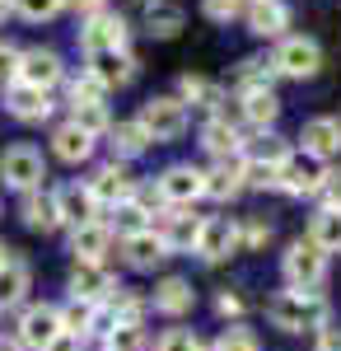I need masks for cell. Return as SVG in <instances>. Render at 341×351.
I'll return each instance as SVG.
<instances>
[{
    "instance_id": "obj_26",
    "label": "cell",
    "mask_w": 341,
    "mask_h": 351,
    "mask_svg": "<svg viewBox=\"0 0 341 351\" xmlns=\"http://www.w3.org/2000/svg\"><path fill=\"white\" fill-rule=\"evenodd\" d=\"M19 216H24V225L28 230H56L61 220H56V197L47 188H33V192H24V202H19Z\"/></svg>"
},
{
    "instance_id": "obj_8",
    "label": "cell",
    "mask_w": 341,
    "mask_h": 351,
    "mask_svg": "<svg viewBox=\"0 0 341 351\" xmlns=\"http://www.w3.org/2000/svg\"><path fill=\"white\" fill-rule=\"evenodd\" d=\"M127 19L122 14H94V19H84V28H79V47H84V56L94 52H127Z\"/></svg>"
},
{
    "instance_id": "obj_11",
    "label": "cell",
    "mask_w": 341,
    "mask_h": 351,
    "mask_svg": "<svg viewBox=\"0 0 341 351\" xmlns=\"http://www.w3.org/2000/svg\"><path fill=\"white\" fill-rule=\"evenodd\" d=\"M56 332H61V314H56V304H28L24 314H19V347L24 351H47Z\"/></svg>"
},
{
    "instance_id": "obj_50",
    "label": "cell",
    "mask_w": 341,
    "mask_h": 351,
    "mask_svg": "<svg viewBox=\"0 0 341 351\" xmlns=\"http://www.w3.org/2000/svg\"><path fill=\"white\" fill-rule=\"evenodd\" d=\"M47 351H84V337H79V332H66V328H61L52 342H47Z\"/></svg>"
},
{
    "instance_id": "obj_32",
    "label": "cell",
    "mask_w": 341,
    "mask_h": 351,
    "mask_svg": "<svg viewBox=\"0 0 341 351\" xmlns=\"http://www.w3.org/2000/svg\"><path fill=\"white\" fill-rule=\"evenodd\" d=\"M309 243H318L323 253H341V211H318L309 225Z\"/></svg>"
},
{
    "instance_id": "obj_7",
    "label": "cell",
    "mask_w": 341,
    "mask_h": 351,
    "mask_svg": "<svg viewBox=\"0 0 341 351\" xmlns=\"http://www.w3.org/2000/svg\"><path fill=\"white\" fill-rule=\"evenodd\" d=\"M271 66H276V75H290V80H314L323 66V47L314 38H286L271 56Z\"/></svg>"
},
{
    "instance_id": "obj_46",
    "label": "cell",
    "mask_w": 341,
    "mask_h": 351,
    "mask_svg": "<svg viewBox=\"0 0 341 351\" xmlns=\"http://www.w3.org/2000/svg\"><path fill=\"white\" fill-rule=\"evenodd\" d=\"M243 309H248V304H243L238 291H220V295H215V314H220V319H229V324L243 319Z\"/></svg>"
},
{
    "instance_id": "obj_3",
    "label": "cell",
    "mask_w": 341,
    "mask_h": 351,
    "mask_svg": "<svg viewBox=\"0 0 341 351\" xmlns=\"http://www.w3.org/2000/svg\"><path fill=\"white\" fill-rule=\"evenodd\" d=\"M323 178H327V164L318 155H309V150H290L281 160V169H276V188L290 192V197H318Z\"/></svg>"
},
{
    "instance_id": "obj_18",
    "label": "cell",
    "mask_w": 341,
    "mask_h": 351,
    "mask_svg": "<svg viewBox=\"0 0 341 351\" xmlns=\"http://www.w3.org/2000/svg\"><path fill=\"white\" fill-rule=\"evenodd\" d=\"M108 248H112V230L103 220H89V225H75L71 230V253L75 263H103Z\"/></svg>"
},
{
    "instance_id": "obj_43",
    "label": "cell",
    "mask_w": 341,
    "mask_h": 351,
    "mask_svg": "<svg viewBox=\"0 0 341 351\" xmlns=\"http://www.w3.org/2000/svg\"><path fill=\"white\" fill-rule=\"evenodd\" d=\"M238 239L248 243V248H266V243H271V220L248 216V225H238Z\"/></svg>"
},
{
    "instance_id": "obj_14",
    "label": "cell",
    "mask_w": 341,
    "mask_h": 351,
    "mask_svg": "<svg viewBox=\"0 0 341 351\" xmlns=\"http://www.w3.org/2000/svg\"><path fill=\"white\" fill-rule=\"evenodd\" d=\"M155 188H159V197H164V206H192V202L201 197V169H192V164H168L155 178Z\"/></svg>"
},
{
    "instance_id": "obj_42",
    "label": "cell",
    "mask_w": 341,
    "mask_h": 351,
    "mask_svg": "<svg viewBox=\"0 0 341 351\" xmlns=\"http://www.w3.org/2000/svg\"><path fill=\"white\" fill-rule=\"evenodd\" d=\"M103 99H108V89H103L99 80H94L89 71L71 80V104H103Z\"/></svg>"
},
{
    "instance_id": "obj_25",
    "label": "cell",
    "mask_w": 341,
    "mask_h": 351,
    "mask_svg": "<svg viewBox=\"0 0 341 351\" xmlns=\"http://www.w3.org/2000/svg\"><path fill=\"white\" fill-rule=\"evenodd\" d=\"M52 155H56V160H66V164L94 160V136H84L75 122H61V127L52 132Z\"/></svg>"
},
{
    "instance_id": "obj_1",
    "label": "cell",
    "mask_w": 341,
    "mask_h": 351,
    "mask_svg": "<svg viewBox=\"0 0 341 351\" xmlns=\"http://www.w3.org/2000/svg\"><path fill=\"white\" fill-rule=\"evenodd\" d=\"M266 319H271V328H281V332H314V328L327 324V300L309 295V291H281V295L266 300Z\"/></svg>"
},
{
    "instance_id": "obj_2",
    "label": "cell",
    "mask_w": 341,
    "mask_h": 351,
    "mask_svg": "<svg viewBox=\"0 0 341 351\" xmlns=\"http://www.w3.org/2000/svg\"><path fill=\"white\" fill-rule=\"evenodd\" d=\"M281 276H286L290 291H309L314 295L318 286L327 281V253L309 239H294L286 248V258H281Z\"/></svg>"
},
{
    "instance_id": "obj_33",
    "label": "cell",
    "mask_w": 341,
    "mask_h": 351,
    "mask_svg": "<svg viewBox=\"0 0 341 351\" xmlns=\"http://www.w3.org/2000/svg\"><path fill=\"white\" fill-rule=\"evenodd\" d=\"M145 28H150L155 38H173V33L183 28V10L168 5V0H155V5H145Z\"/></svg>"
},
{
    "instance_id": "obj_29",
    "label": "cell",
    "mask_w": 341,
    "mask_h": 351,
    "mask_svg": "<svg viewBox=\"0 0 341 351\" xmlns=\"http://www.w3.org/2000/svg\"><path fill=\"white\" fill-rule=\"evenodd\" d=\"M28 281H33L28 263L10 258V263L0 267V309H14V304H24V295H28Z\"/></svg>"
},
{
    "instance_id": "obj_36",
    "label": "cell",
    "mask_w": 341,
    "mask_h": 351,
    "mask_svg": "<svg viewBox=\"0 0 341 351\" xmlns=\"http://www.w3.org/2000/svg\"><path fill=\"white\" fill-rule=\"evenodd\" d=\"M286 155H290V145L281 141V136H271V132H257V136H253V145L238 150V160H266V164H281Z\"/></svg>"
},
{
    "instance_id": "obj_16",
    "label": "cell",
    "mask_w": 341,
    "mask_h": 351,
    "mask_svg": "<svg viewBox=\"0 0 341 351\" xmlns=\"http://www.w3.org/2000/svg\"><path fill=\"white\" fill-rule=\"evenodd\" d=\"M56 220L61 225H89V220H99V206H94V197H89V188L84 183H66V188H56Z\"/></svg>"
},
{
    "instance_id": "obj_48",
    "label": "cell",
    "mask_w": 341,
    "mask_h": 351,
    "mask_svg": "<svg viewBox=\"0 0 341 351\" xmlns=\"http://www.w3.org/2000/svg\"><path fill=\"white\" fill-rule=\"evenodd\" d=\"M318 197H323V211H341V173H332V169H327V178H323Z\"/></svg>"
},
{
    "instance_id": "obj_45",
    "label": "cell",
    "mask_w": 341,
    "mask_h": 351,
    "mask_svg": "<svg viewBox=\"0 0 341 351\" xmlns=\"http://www.w3.org/2000/svg\"><path fill=\"white\" fill-rule=\"evenodd\" d=\"M201 10H206V19H215V24H229V19H238L248 10V0H201Z\"/></svg>"
},
{
    "instance_id": "obj_19",
    "label": "cell",
    "mask_w": 341,
    "mask_h": 351,
    "mask_svg": "<svg viewBox=\"0 0 341 351\" xmlns=\"http://www.w3.org/2000/svg\"><path fill=\"white\" fill-rule=\"evenodd\" d=\"M89 75L103 89H122V84L136 80V61H131V52H94L89 56Z\"/></svg>"
},
{
    "instance_id": "obj_55",
    "label": "cell",
    "mask_w": 341,
    "mask_h": 351,
    "mask_svg": "<svg viewBox=\"0 0 341 351\" xmlns=\"http://www.w3.org/2000/svg\"><path fill=\"white\" fill-rule=\"evenodd\" d=\"M145 5H155V0H145Z\"/></svg>"
},
{
    "instance_id": "obj_22",
    "label": "cell",
    "mask_w": 341,
    "mask_h": 351,
    "mask_svg": "<svg viewBox=\"0 0 341 351\" xmlns=\"http://www.w3.org/2000/svg\"><path fill=\"white\" fill-rule=\"evenodd\" d=\"M248 28L257 33V38H281L290 28V10L281 5V0H248Z\"/></svg>"
},
{
    "instance_id": "obj_10",
    "label": "cell",
    "mask_w": 341,
    "mask_h": 351,
    "mask_svg": "<svg viewBox=\"0 0 341 351\" xmlns=\"http://www.w3.org/2000/svg\"><path fill=\"white\" fill-rule=\"evenodd\" d=\"M243 239H238V225L225 216H206L201 220V234H197V253L206 258V263H225V258H234Z\"/></svg>"
},
{
    "instance_id": "obj_15",
    "label": "cell",
    "mask_w": 341,
    "mask_h": 351,
    "mask_svg": "<svg viewBox=\"0 0 341 351\" xmlns=\"http://www.w3.org/2000/svg\"><path fill=\"white\" fill-rule=\"evenodd\" d=\"M5 112L19 122H47L52 117V94L33 89V84H5Z\"/></svg>"
},
{
    "instance_id": "obj_21",
    "label": "cell",
    "mask_w": 341,
    "mask_h": 351,
    "mask_svg": "<svg viewBox=\"0 0 341 351\" xmlns=\"http://www.w3.org/2000/svg\"><path fill=\"white\" fill-rule=\"evenodd\" d=\"M122 253H127V263H131L136 271H155L168 253H164V243H159V234L145 225V230H136V234H127L122 239Z\"/></svg>"
},
{
    "instance_id": "obj_39",
    "label": "cell",
    "mask_w": 341,
    "mask_h": 351,
    "mask_svg": "<svg viewBox=\"0 0 341 351\" xmlns=\"http://www.w3.org/2000/svg\"><path fill=\"white\" fill-rule=\"evenodd\" d=\"M215 351H262V342H257V332H253L248 324H229L225 332H220Z\"/></svg>"
},
{
    "instance_id": "obj_12",
    "label": "cell",
    "mask_w": 341,
    "mask_h": 351,
    "mask_svg": "<svg viewBox=\"0 0 341 351\" xmlns=\"http://www.w3.org/2000/svg\"><path fill=\"white\" fill-rule=\"evenodd\" d=\"M66 75V66H61V56L52 47H28L19 52V84H33V89H42V94H52V84H61Z\"/></svg>"
},
{
    "instance_id": "obj_49",
    "label": "cell",
    "mask_w": 341,
    "mask_h": 351,
    "mask_svg": "<svg viewBox=\"0 0 341 351\" xmlns=\"http://www.w3.org/2000/svg\"><path fill=\"white\" fill-rule=\"evenodd\" d=\"M314 351H341V328L332 319L323 328H314Z\"/></svg>"
},
{
    "instance_id": "obj_31",
    "label": "cell",
    "mask_w": 341,
    "mask_h": 351,
    "mask_svg": "<svg viewBox=\"0 0 341 351\" xmlns=\"http://www.w3.org/2000/svg\"><path fill=\"white\" fill-rule=\"evenodd\" d=\"M178 99H183V104H197V108H220V104H225V89L215 80H206V75H183Z\"/></svg>"
},
{
    "instance_id": "obj_53",
    "label": "cell",
    "mask_w": 341,
    "mask_h": 351,
    "mask_svg": "<svg viewBox=\"0 0 341 351\" xmlns=\"http://www.w3.org/2000/svg\"><path fill=\"white\" fill-rule=\"evenodd\" d=\"M5 263H10V243L0 239V267H5Z\"/></svg>"
},
{
    "instance_id": "obj_27",
    "label": "cell",
    "mask_w": 341,
    "mask_h": 351,
    "mask_svg": "<svg viewBox=\"0 0 341 351\" xmlns=\"http://www.w3.org/2000/svg\"><path fill=\"white\" fill-rule=\"evenodd\" d=\"M108 145H112V160H136V155H145L150 150V136L140 122H112L108 127Z\"/></svg>"
},
{
    "instance_id": "obj_6",
    "label": "cell",
    "mask_w": 341,
    "mask_h": 351,
    "mask_svg": "<svg viewBox=\"0 0 341 351\" xmlns=\"http://www.w3.org/2000/svg\"><path fill=\"white\" fill-rule=\"evenodd\" d=\"M136 122L145 127L150 145H155V141H178V136L187 132V104L183 99H150Z\"/></svg>"
},
{
    "instance_id": "obj_30",
    "label": "cell",
    "mask_w": 341,
    "mask_h": 351,
    "mask_svg": "<svg viewBox=\"0 0 341 351\" xmlns=\"http://www.w3.org/2000/svg\"><path fill=\"white\" fill-rule=\"evenodd\" d=\"M103 309L112 314V324H145V309H150V300L136 295V291H127V286H117V291L108 295Z\"/></svg>"
},
{
    "instance_id": "obj_38",
    "label": "cell",
    "mask_w": 341,
    "mask_h": 351,
    "mask_svg": "<svg viewBox=\"0 0 341 351\" xmlns=\"http://www.w3.org/2000/svg\"><path fill=\"white\" fill-rule=\"evenodd\" d=\"M103 351H145V328L140 324H112L103 332Z\"/></svg>"
},
{
    "instance_id": "obj_34",
    "label": "cell",
    "mask_w": 341,
    "mask_h": 351,
    "mask_svg": "<svg viewBox=\"0 0 341 351\" xmlns=\"http://www.w3.org/2000/svg\"><path fill=\"white\" fill-rule=\"evenodd\" d=\"M271 80H276V66H271V61H262V56H248V61L234 71L238 94H248V89H271Z\"/></svg>"
},
{
    "instance_id": "obj_47",
    "label": "cell",
    "mask_w": 341,
    "mask_h": 351,
    "mask_svg": "<svg viewBox=\"0 0 341 351\" xmlns=\"http://www.w3.org/2000/svg\"><path fill=\"white\" fill-rule=\"evenodd\" d=\"M14 75H19V47L14 43H0V89L14 84Z\"/></svg>"
},
{
    "instance_id": "obj_35",
    "label": "cell",
    "mask_w": 341,
    "mask_h": 351,
    "mask_svg": "<svg viewBox=\"0 0 341 351\" xmlns=\"http://www.w3.org/2000/svg\"><path fill=\"white\" fill-rule=\"evenodd\" d=\"M71 122H75L84 136H108V127H112V117H108V104H71Z\"/></svg>"
},
{
    "instance_id": "obj_51",
    "label": "cell",
    "mask_w": 341,
    "mask_h": 351,
    "mask_svg": "<svg viewBox=\"0 0 341 351\" xmlns=\"http://www.w3.org/2000/svg\"><path fill=\"white\" fill-rule=\"evenodd\" d=\"M61 5H71V10H75V14H84V19L103 14V0H61Z\"/></svg>"
},
{
    "instance_id": "obj_40",
    "label": "cell",
    "mask_w": 341,
    "mask_h": 351,
    "mask_svg": "<svg viewBox=\"0 0 341 351\" xmlns=\"http://www.w3.org/2000/svg\"><path fill=\"white\" fill-rule=\"evenodd\" d=\"M103 225H108V230H117V234L127 239V234H136V230H145L150 220L140 216V211H136L131 202H122V206H112V220H103Z\"/></svg>"
},
{
    "instance_id": "obj_41",
    "label": "cell",
    "mask_w": 341,
    "mask_h": 351,
    "mask_svg": "<svg viewBox=\"0 0 341 351\" xmlns=\"http://www.w3.org/2000/svg\"><path fill=\"white\" fill-rule=\"evenodd\" d=\"M155 351H206V342H201L192 328H168L155 342Z\"/></svg>"
},
{
    "instance_id": "obj_4",
    "label": "cell",
    "mask_w": 341,
    "mask_h": 351,
    "mask_svg": "<svg viewBox=\"0 0 341 351\" xmlns=\"http://www.w3.org/2000/svg\"><path fill=\"white\" fill-rule=\"evenodd\" d=\"M0 178H5V188H14V192L42 188V178H47L42 150H33V145H10V150L0 155Z\"/></svg>"
},
{
    "instance_id": "obj_5",
    "label": "cell",
    "mask_w": 341,
    "mask_h": 351,
    "mask_svg": "<svg viewBox=\"0 0 341 351\" xmlns=\"http://www.w3.org/2000/svg\"><path fill=\"white\" fill-rule=\"evenodd\" d=\"M201 220L206 216H192L187 206H168L159 220H150V230L159 234L164 253H197V234H201Z\"/></svg>"
},
{
    "instance_id": "obj_37",
    "label": "cell",
    "mask_w": 341,
    "mask_h": 351,
    "mask_svg": "<svg viewBox=\"0 0 341 351\" xmlns=\"http://www.w3.org/2000/svg\"><path fill=\"white\" fill-rule=\"evenodd\" d=\"M61 314V328L66 332H79L84 342H89V332H94V319H99V304H79V300H71L66 309H56Z\"/></svg>"
},
{
    "instance_id": "obj_9",
    "label": "cell",
    "mask_w": 341,
    "mask_h": 351,
    "mask_svg": "<svg viewBox=\"0 0 341 351\" xmlns=\"http://www.w3.org/2000/svg\"><path fill=\"white\" fill-rule=\"evenodd\" d=\"M89 197H94V206L99 211H112V206H122V202H131V188H136V178L127 173V164L122 160H112V164H103L89 183Z\"/></svg>"
},
{
    "instance_id": "obj_52",
    "label": "cell",
    "mask_w": 341,
    "mask_h": 351,
    "mask_svg": "<svg viewBox=\"0 0 341 351\" xmlns=\"http://www.w3.org/2000/svg\"><path fill=\"white\" fill-rule=\"evenodd\" d=\"M0 351H24V347H19L14 337H0Z\"/></svg>"
},
{
    "instance_id": "obj_57",
    "label": "cell",
    "mask_w": 341,
    "mask_h": 351,
    "mask_svg": "<svg viewBox=\"0 0 341 351\" xmlns=\"http://www.w3.org/2000/svg\"><path fill=\"white\" fill-rule=\"evenodd\" d=\"M10 5H14V0H10Z\"/></svg>"
},
{
    "instance_id": "obj_44",
    "label": "cell",
    "mask_w": 341,
    "mask_h": 351,
    "mask_svg": "<svg viewBox=\"0 0 341 351\" xmlns=\"http://www.w3.org/2000/svg\"><path fill=\"white\" fill-rule=\"evenodd\" d=\"M14 10L24 14L28 24H42V19H52L56 10H66L61 0H14Z\"/></svg>"
},
{
    "instance_id": "obj_17",
    "label": "cell",
    "mask_w": 341,
    "mask_h": 351,
    "mask_svg": "<svg viewBox=\"0 0 341 351\" xmlns=\"http://www.w3.org/2000/svg\"><path fill=\"white\" fill-rule=\"evenodd\" d=\"M243 192V160H215V169L201 173V197L210 202H234Z\"/></svg>"
},
{
    "instance_id": "obj_24",
    "label": "cell",
    "mask_w": 341,
    "mask_h": 351,
    "mask_svg": "<svg viewBox=\"0 0 341 351\" xmlns=\"http://www.w3.org/2000/svg\"><path fill=\"white\" fill-rule=\"evenodd\" d=\"M299 141H304V150L318 155L323 164L341 150V132H337V122H332V117H309V122H304V132H299Z\"/></svg>"
},
{
    "instance_id": "obj_20",
    "label": "cell",
    "mask_w": 341,
    "mask_h": 351,
    "mask_svg": "<svg viewBox=\"0 0 341 351\" xmlns=\"http://www.w3.org/2000/svg\"><path fill=\"white\" fill-rule=\"evenodd\" d=\"M150 304H155L159 314H168V319H183L187 309L197 304V291H192V281H183V276H164L155 286V295H150Z\"/></svg>"
},
{
    "instance_id": "obj_23",
    "label": "cell",
    "mask_w": 341,
    "mask_h": 351,
    "mask_svg": "<svg viewBox=\"0 0 341 351\" xmlns=\"http://www.w3.org/2000/svg\"><path fill=\"white\" fill-rule=\"evenodd\" d=\"M201 145H206V155L215 160H238V150H243V136L229 117H210L206 127H201Z\"/></svg>"
},
{
    "instance_id": "obj_56",
    "label": "cell",
    "mask_w": 341,
    "mask_h": 351,
    "mask_svg": "<svg viewBox=\"0 0 341 351\" xmlns=\"http://www.w3.org/2000/svg\"><path fill=\"white\" fill-rule=\"evenodd\" d=\"M206 351H215V347H206Z\"/></svg>"
},
{
    "instance_id": "obj_13",
    "label": "cell",
    "mask_w": 341,
    "mask_h": 351,
    "mask_svg": "<svg viewBox=\"0 0 341 351\" xmlns=\"http://www.w3.org/2000/svg\"><path fill=\"white\" fill-rule=\"evenodd\" d=\"M112 291H117V276L103 263H75V271H71V300H79V304H108Z\"/></svg>"
},
{
    "instance_id": "obj_28",
    "label": "cell",
    "mask_w": 341,
    "mask_h": 351,
    "mask_svg": "<svg viewBox=\"0 0 341 351\" xmlns=\"http://www.w3.org/2000/svg\"><path fill=\"white\" fill-rule=\"evenodd\" d=\"M238 112H243V122H253L257 132H266L281 117V99L271 89H248V94H238Z\"/></svg>"
},
{
    "instance_id": "obj_54",
    "label": "cell",
    "mask_w": 341,
    "mask_h": 351,
    "mask_svg": "<svg viewBox=\"0 0 341 351\" xmlns=\"http://www.w3.org/2000/svg\"><path fill=\"white\" fill-rule=\"evenodd\" d=\"M10 10H14V5H10V0H0V24H5V14H10Z\"/></svg>"
}]
</instances>
